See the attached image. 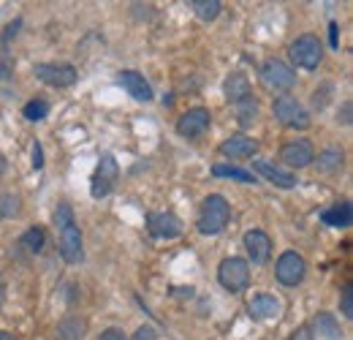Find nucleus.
Returning a JSON list of instances; mask_svg holds the SVG:
<instances>
[{"instance_id":"f257e3e1","label":"nucleus","mask_w":353,"mask_h":340,"mask_svg":"<svg viewBox=\"0 0 353 340\" xmlns=\"http://www.w3.org/2000/svg\"><path fill=\"white\" fill-rule=\"evenodd\" d=\"M231 220V207L228 202L223 199L221 193H210L201 205V215H199V232L201 234H221L223 229L228 226Z\"/></svg>"},{"instance_id":"f03ea898","label":"nucleus","mask_w":353,"mask_h":340,"mask_svg":"<svg viewBox=\"0 0 353 340\" xmlns=\"http://www.w3.org/2000/svg\"><path fill=\"white\" fill-rule=\"evenodd\" d=\"M218 281H221V286L225 292L239 294L250 283V264L245 258H239V256L223 258V264L218 267Z\"/></svg>"},{"instance_id":"7ed1b4c3","label":"nucleus","mask_w":353,"mask_h":340,"mask_svg":"<svg viewBox=\"0 0 353 340\" xmlns=\"http://www.w3.org/2000/svg\"><path fill=\"white\" fill-rule=\"evenodd\" d=\"M288 55H291V63H294L296 68L315 71V68L321 66V60H323V46H321V41H318L315 36L305 33V36H299L296 41L291 44Z\"/></svg>"},{"instance_id":"20e7f679","label":"nucleus","mask_w":353,"mask_h":340,"mask_svg":"<svg viewBox=\"0 0 353 340\" xmlns=\"http://www.w3.org/2000/svg\"><path fill=\"white\" fill-rule=\"evenodd\" d=\"M117 177H120V167H117L114 155H112V153H103L101 161H98V167H95V171H92V182H90V193H92V199H103V196H109V193L114 191Z\"/></svg>"},{"instance_id":"39448f33","label":"nucleus","mask_w":353,"mask_h":340,"mask_svg":"<svg viewBox=\"0 0 353 340\" xmlns=\"http://www.w3.org/2000/svg\"><path fill=\"white\" fill-rule=\"evenodd\" d=\"M272 112H274V117H277L283 126H288V128H299V131H305V128L310 126L307 109H305L294 95H288V93H283V95L274 98Z\"/></svg>"},{"instance_id":"423d86ee","label":"nucleus","mask_w":353,"mask_h":340,"mask_svg":"<svg viewBox=\"0 0 353 340\" xmlns=\"http://www.w3.org/2000/svg\"><path fill=\"white\" fill-rule=\"evenodd\" d=\"M305 272H307V261L296 251H285V254L277 258L274 264V275L283 286H296L305 281Z\"/></svg>"},{"instance_id":"0eeeda50","label":"nucleus","mask_w":353,"mask_h":340,"mask_svg":"<svg viewBox=\"0 0 353 340\" xmlns=\"http://www.w3.org/2000/svg\"><path fill=\"white\" fill-rule=\"evenodd\" d=\"M33 74L52 87H71L77 82V68L71 63H36Z\"/></svg>"},{"instance_id":"6e6552de","label":"nucleus","mask_w":353,"mask_h":340,"mask_svg":"<svg viewBox=\"0 0 353 340\" xmlns=\"http://www.w3.org/2000/svg\"><path fill=\"white\" fill-rule=\"evenodd\" d=\"M261 82H264L269 90H291L296 85V74L291 71L288 63L272 57L261 66Z\"/></svg>"},{"instance_id":"1a4fd4ad","label":"nucleus","mask_w":353,"mask_h":340,"mask_svg":"<svg viewBox=\"0 0 353 340\" xmlns=\"http://www.w3.org/2000/svg\"><path fill=\"white\" fill-rule=\"evenodd\" d=\"M280 158H283V164L291 167V169H305V167H310V164L315 161V150H312V144H310L307 139H296V142L283 144Z\"/></svg>"},{"instance_id":"9d476101","label":"nucleus","mask_w":353,"mask_h":340,"mask_svg":"<svg viewBox=\"0 0 353 340\" xmlns=\"http://www.w3.org/2000/svg\"><path fill=\"white\" fill-rule=\"evenodd\" d=\"M147 229L158 240H174L182 234V220L174 213H150L147 215Z\"/></svg>"},{"instance_id":"9b49d317","label":"nucleus","mask_w":353,"mask_h":340,"mask_svg":"<svg viewBox=\"0 0 353 340\" xmlns=\"http://www.w3.org/2000/svg\"><path fill=\"white\" fill-rule=\"evenodd\" d=\"M207 128H210V112H207L204 106L188 109V112L176 120V133L185 136V139H196V136H201Z\"/></svg>"},{"instance_id":"f8f14e48","label":"nucleus","mask_w":353,"mask_h":340,"mask_svg":"<svg viewBox=\"0 0 353 340\" xmlns=\"http://www.w3.org/2000/svg\"><path fill=\"white\" fill-rule=\"evenodd\" d=\"M60 256L65 258V264H79L85 258V248H82V232L77 223L60 229Z\"/></svg>"},{"instance_id":"ddd939ff","label":"nucleus","mask_w":353,"mask_h":340,"mask_svg":"<svg viewBox=\"0 0 353 340\" xmlns=\"http://www.w3.org/2000/svg\"><path fill=\"white\" fill-rule=\"evenodd\" d=\"M245 248H248L250 261H253L256 267H261V264L269 261V254H272V240H269V234H266V232L253 229V232H248V234H245Z\"/></svg>"},{"instance_id":"4468645a","label":"nucleus","mask_w":353,"mask_h":340,"mask_svg":"<svg viewBox=\"0 0 353 340\" xmlns=\"http://www.w3.org/2000/svg\"><path fill=\"white\" fill-rule=\"evenodd\" d=\"M253 171L256 174H261L264 180H269L272 185H277V188H296V177L291 174V171L280 169V167H274V164H269V161H253Z\"/></svg>"},{"instance_id":"2eb2a0df","label":"nucleus","mask_w":353,"mask_h":340,"mask_svg":"<svg viewBox=\"0 0 353 340\" xmlns=\"http://www.w3.org/2000/svg\"><path fill=\"white\" fill-rule=\"evenodd\" d=\"M221 153L225 158H253L259 153V142L250 136H231L221 144Z\"/></svg>"},{"instance_id":"dca6fc26","label":"nucleus","mask_w":353,"mask_h":340,"mask_svg":"<svg viewBox=\"0 0 353 340\" xmlns=\"http://www.w3.org/2000/svg\"><path fill=\"white\" fill-rule=\"evenodd\" d=\"M248 310H250V316L256 321H272V319L280 316V299L272 297V294H256L250 299Z\"/></svg>"},{"instance_id":"f3484780","label":"nucleus","mask_w":353,"mask_h":340,"mask_svg":"<svg viewBox=\"0 0 353 340\" xmlns=\"http://www.w3.org/2000/svg\"><path fill=\"white\" fill-rule=\"evenodd\" d=\"M120 85L125 87L136 101H150L152 98V87H150V82L139 71H123L120 74Z\"/></svg>"},{"instance_id":"a211bd4d","label":"nucleus","mask_w":353,"mask_h":340,"mask_svg":"<svg viewBox=\"0 0 353 340\" xmlns=\"http://www.w3.org/2000/svg\"><path fill=\"white\" fill-rule=\"evenodd\" d=\"M223 93H225V98H228L231 104H239V101L250 98V82H248V77H245L242 71H234V74L225 79Z\"/></svg>"},{"instance_id":"6ab92c4d","label":"nucleus","mask_w":353,"mask_h":340,"mask_svg":"<svg viewBox=\"0 0 353 340\" xmlns=\"http://www.w3.org/2000/svg\"><path fill=\"white\" fill-rule=\"evenodd\" d=\"M321 220H323L326 226L345 229V226H351V220H353V205L351 202H340V205H334L332 210H326V213L321 215Z\"/></svg>"},{"instance_id":"aec40b11","label":"nucleus","mask_w":353,"mask_h":340,"mask_svg":"<svg viewBox=\"0 0 353 340\" xmlns=\"http://www.w3.org/2000/svg\"><path fill=\"white\" fill-rule=\"evenodd\" d=\"M85 330L88 324L79 319V316H68L57 324V338L60 340H82L85 338Z\"/></svg>"},{"instance_id":"412c9836","label":"nucleus","mask_w":353,"mask_h":340,"mask_svg":"<svg viewBox=\"0 0 353 340\" xmlns=\"http://www.w3.org/2000/svg\"><path fill=\"white\" fill-rule=\"evenodd\" d=\"M315 332H318V338H323V340L343 338L340 324H337V319H334L332 313H318V316H315Z\"/></svg>"},{"instance_id":"4be33fe9","label":"nucleus","mask_w":353,"mask_h":340,"mask_svg":"<svg viewBox=\"0 0 353 340\" xmlns=\"http://www.w3.org/2000/svg\"><path fill=\"white\" fill-rule=\"evenodd\" d=\"M343 167V150L340 147H326L321 155H318V171L323 174H332Z\"/></svg>"},{"instance_id":"5701e85b","label":"nucleus","mask_w":353,"mask_h":340,"mask_svg":"<svg viewBox=\"0 0 353 340\" xmlns=\"http://www.w3.org/2000/svg\"><path fill=\"white\" fill-rule=\"evenodd\" d=\"M190 8H193L196 17H201L204 22H212V19H218L223 3L221 0H190Z\"/></svg>"},{"instance_id":"b1692460","label":"nucleus","mask_w":353,"mask_h":340,"mask_svg":"<svg viewBox=\"0 0 353 340\" xmlns=\"http://www.w3.org/2000/svg\"><path fill=\"white\" fill-rule=\"evenodd\" d=\"M44 243H46V234H44V229H39V226L28 229V232L22 234V240H19V245H25L28 254H41V251H44Z\"/></svg>"},{"instance_id":"393cba45","label":"nucleus","mask_w":353,"mask_h":340,"mask_svg":"<svg viewBox=\"0 0 353 340\" xmlns=\"http://www.w3.org/2000/svg\"><path fill=\"white\" fill-rule=\"evenodd\" d=\"M212 174H215V177H228V180H239V182H256L253 171L239 169V167H225V164L212 167Z\"/></svg>"},{"instance_id":"a878e982","label":"nucleus","mask_w":353,"mask_h":340,"mask_svg":"<svg viewBox=\"0 0 353 340\" xmlns=\"http://www.w3.org/2000/svg\"><path fill=\"white\" fill-rule=\"evenodd\" d=\"M236 112H239V123H242V126H253L256 117H259V104H256L253 95H250V98H245V101L236 104Z\"/></svg>"},{"instance_id":"bb28decb","label":"nucleus","mask_w":353,"mask_h":340,"mask_svg":"<svg viewBox=\"0 0 353 340\" xmlns=\"http://www.w3.org/2000/svg\"><path fill=\"white\" fill-rule=\"evenodd\" d=\"M19 215V196L14 193H0V220H8Z\"/></svg>"},{"instance_id":"cd10ccee","label":"nucleus","mask_w":353,"mask_h":340,"mask_svg":"<svg viewBox=\"0 0 353 340\" xmlns=\"http://www.w3.org/2000/svg\"><path fill=\"white\" fill-rule=\"evenodd\" d=\"M28 120H33V123H39V120H44L46 115H49V104H46L44 98H36V101H30L28 106H25V112H22Z\"/></svg>"},{"instance_id":"c85d7f7f","label":"nucleus","mask_w":353,"mask_h":340,"mask_svg":"<svg viewBox=\"0 0 353 340\" xmlns=\"http://www.w3.org/2000/svg\"><path fill=\"white\" fill-rule=\"evenodd\" d=\"M71 223H77L71 205H60V207L54 210V226H57V229H65V226H71Z\"/></svg>"},{"instance_id":"c756f323","label":"nucleus","mask_w":353,"mask_h":340,"mask_svg":"<svg viewBox=\"0 0 353 340\" xmlns=\"http://www.w3.org/2000/svg\"><path fill=\"white\" fill-rule=\"evenodd\" d=\"M343 316H345V319L353 316V286H345V289H343Z\"/></svg>"},{"instance_id":"7c9ffc66","label":"nucleus","mask_w":353,"mask_h":340,"mask_svg":"<svg viewBox=\"0 0 353 340\" xmlns=\"http://www.w3.org/2000/svg\"><path fill=\"white\" fill-rule=\"evenodd\" d=\"M33 167L41 169L44 167V153H41V142H33Z\"/></svg>"},{"instance_id":"2f4dec72","label":"nucleus","mask_w":353,"mask_h":340,"mask_svg":"<svg viewBox=\"0 0 353 340\" xmlns=\"http://www.w3.org/2000/svg\"><path fill=\"white\" fill-rule=\"evenodd\" d=\"M337 41H340V25L332 22L329 25V44H332V49H337Z\"/></svg>"},{"instance_id":"473e14b6","label":"nucleus","mask_w":353,"mask_h":340,"mask_svg":"<svg viewBox=\"0 0 353 340\" xmlns=\"http://www.w3.org/2000/svg\"><path fill=\"white\" fill-rule=\"evenodd\" d=\"M101 340H125V335H123V330L112 327V330H106V332L101 335Z\"/></svg>"},{"instance_id":"72a5a7b5","label":"nucleus","mask_w":353,"mask_h":340,"mask_svg":"<svg viewBox=\"0 0 353 340\" xmlns=\"http://www.w3.org/2000/svg\"><path fill=\"white\" fill-rule=\"evenodd\" d=\"M337 120H340L343 126H348V123H351V101H345V104H343V115H337Z\"/></svg>"},{"instance_id":"f704fd0d","label":"nucleus","mask_w":353,"mask_h":340,"mask_svg":"<svg viewBox=\"0 0 353 340\" xmlns=\"http://www.w3.org/2000/svg\"><path fill=\"white\" fill-rule=\"evenodd\" d=\"M17 30H19V19H17V22H11V25H8V30H6V36H3V46H6V44H8V39H11V36H17Z\"/></svg>"},{"instance_id":"c9c22d12","label":"nucleus","mask_w":353,"mask_h":340,"mask_svg":"<svg viewBox=\"0 0 353 340\" xmlns=\"http://www.w3.org/2000/svg\"><path fill=\"white\" fill-rule=\"evenodd\" d=\"M291 340H312V332H310L307 327H299L296 332H294V338Z\"/></svg>"},{"instance_id":"e433bc0d","label":"nucleus","mask_w":353,"mask_h":340,"mask_svg":"<svg viewBox=\"0 0 353 340\" xmlns=\"http://www.w3.org/2000/svg\"><path fill=\"white\" fill-rule=\"evenodd\" d=\"M136 340H155V335H152V330H150V327H141V330L136 332Z\"/></svg>"},{"instance_id":"4c0bfd02","label":"nucleus","mask_w":353,"mask_h":340,"mask_svg":"<svg viewBox=\"0 0 353 340\" xmlns=\"http://www.w3.org/2000/svg\"><path fill=\"white\" fill-rule=\"evenodd\" d=\"M3 297H6V286H3V278H0V305H3Z\"/></svg>"},{"instance_id":"58836bf2","label":"nucleus","mask_w":353,"mask_h":340,"mask_svg":"<svg viewBox=\"0 0 353 340\" xmlns=\"http://www.w3.org/2000/svg\"><path fill=\"white\" fill-rule=\"evenodd\" d=\"M6 167H8V164H6V158L0 155V171H6Z\"/></svg>"}]
</instances>
